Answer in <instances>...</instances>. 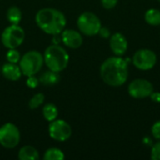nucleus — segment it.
Segmentation results:
<instances>
[{
  "label": "nucleus",
  "mask_w": 160,
  "mask_h": 160,
  "mask_svg": "<svg viewBox=\"0 0 160 160\" xmlns=\"http://www.w3.org/2000/svg\"><path fill=\"white\" fill-rule=\"evenodd\" d=\"M100 77L110 86L123 85L128 77V61L117 55L107 58L100 66Z\"/></svg>",
  "instance_id": "obj_1"
},
{
  "label": "nucleus",
  "mask_w": 160,
  "mask_h": 160,
  "mask_svg": "<svg viewBox=\"0 0 160 160\" xmlns=\"http://www.w3.org/2000/svg\"><path fill=\"white\" fill-rule=\"evenodd\" d=\"M37 25L46 34L57 36L65 29L67 19L64 13L56 8H44L39 9L35 17Z\"/></svg>",
  "instance_id": "obj_2"
},
{
  "label": "nucleus",
  "mask_w": 160,
  "mask_h": 160,
  "mask_svg": "<svg viewBox=\"0 0 160 160\" xmlns=\"http://www.w3.org/2000/svg\"><path fill=\"white\" fill-rule=\"evenodd\" d=\"M44 64L48 69L61 72L66 69L69 62V55L68 52L58 44L50 45L43 54Z\"/></svg>",
  "instance_id": "obj_3"
},
{
  "label": "nucleus",
  "mask_w": 160,
  "mask_h": 160,
  "mask_svg": "<svg viewBox=\"0 0 160 160\" xmlns=\"http://www.w3.org/2000/svg\"><path fill=\"white\" fill-rule=\"evenodd\" d=\"M44 65L43 54H41L38 51H29L25 52L19 62L20 68L22 70V75L28 77L32 75H36L40 71Z\"/></svg>",
  "instance_id": "obj_4"
},
{
  "label": "nucleus",
  "mask_w": 160,
  "mask_h": 160,
  "mask_svg": "<svg viewBox=\"0 0 160 160\" xmlns=\"http://www.w3.org/2000/svg\"><path fill=\"white\" fill-rule=\"evenodd\" d=\"M77 26L82 34L93 37L98 34L99 29L101 28V22L95 13L85 11L79 16L77 20Z\"/></svg>",
  "instance_id": "obj_5"
},
{
  "label": "nucleus",
  "mask_w": 160,
  "mask_h": 160,
  "mask_svg": "<svg viewBox=\"0 0 160 160\" xmlns=\"http://www.w3.org/2000/svg\"><path fill=\"white\" fill-rule=\"evenodd\" d=\"M24 30L19 24H10L1 34V42L7 49H16L24 40Z\"/></svg>",
  "instance_id": "obj_6"
},
{
  "label": "nucleus",
  "mask_w": 160,
  "mask_h": 160,
  "mask_svg": "<svg viewBox=\"0 0 160 160\" xmlns=\"http://www.w3.org/2000/svg\"><path fill=\"white\" fill-rule=\"evenodd\" d=\"M21 140L19 128L12 123H6L0 127V145L7 149L15 148Z\"/></svg>",
  "instance_id": "obj_7"
},
{
  "label": "nucleus",
  "mask_w": 160,
  "mask_h": 160,
  "mask_svg": "<svg viewBox=\"0 0 160 160\" xmlns=\"http://www.w3.org/2000/svg\"><path fill=\"white\" fill-rule=\"evenodd\" d=\"M48 131L50 137L52 140L60 142L68 141L72 134L70 125L67 121L62 119H55L50 122Z\"/></svg>",
  "instance_id": "obj_8"
},
{
  "label": "nucleus",
  "mask_w": 160,
  "mask_h": 160,
  "mask_svg": "<svg viewBox=\"0 0 160 160\" xmlns=\"http://www.w3.org/2000/svg\"><path fill=\"white\" fill-rule=\"evenodd\" d=\"M156 53L149 49H141L137 51L132 58L133 65L141 70H149L157 64Z\"/></svg>",
  "instance_id": "obj_9"
},
{
  "label": "nucleus",
  "mask_w": 160,
  "mask_h": 160,
  "mask_svg": "<svg viewBox=\"0 0 160 160\" xmlns=\"http://www.w3.org/2000/svg\"><path fill=\"white\" fill-rule=\"evenodd\" d=\"M128 91L129 96L134 98H145L150 97L154 92V86L147 80L135 79L129 83Z\"/></svg>",
  "instance_id": "obj_10"
},
{
  "label": "nucleus",
  "mask_w": 160,
  "mask_h": 160,
  "mask_svg": "<svg viewBox=\"0 0 160 160\" xmlns=\"http://www.w3.org/2000/svg\"><path fill=\"white\" fill-rule=\"evenodd\" d=\"M61 40L65 46L70 49H78L83 42L81 32L73 29H64L61 33Z\"/></svg>",
  "instance_id": "obj_11"
},
{
  "label": "nucleus",
  "mask_w": 160,
  "mask_h": 160,
  "mask_svg": "<svg viewBox=\"0 0 160 160\" xmlns=\"http://www.w3.org/2000/svg\"><path fill=\"white\" fill-rule=\"evenodd\" d=\"M128 40L126 37L121 33H114L110 38V47L112 52L117 55L121 56L126 53L128 50Z\"/></svg>",
  "instance_id": "obj_12"
},
{
  "label": "nucleus",
  "mask_w": 160,
  "mask_h": 160,
  "mask_svg": "<svg viewBox=\"0 0 160 160\" xmlns=\"http://www.w3.org/2000/svg\"><path fill=\"white\" fill-rule=\"evenodd\" d=\"M1 74L7 80L11 81V82L19 81L22 75L19 64H13V63H9V62L5 63L1 67Z\"/></svg>",
  "instance_id": "obj_13"
},
{
  "label": "nucleus",
  "mask_w": 160,
  "mask_h": 160,
  "mask_svg": "<svg viewBox=\"0 0 160 160\" xmlns=\"http://www.w3.org/2000/svg\"><path fill=\"white\" fill-rule=\"evenodd\" d=\"M39 82L43 85L46 86H53L55 84H57L60 81V75L59 72H55L52 70H47L45 72H43L39 78Z\"/></svg>",
  "instance_id": "obj_14"
},
{
  "label": "nucleus",
  "mask_w": 160,
  "mask_h": 160,
  "mask_svg": "<svg viewBox=\"0 0 160 160\" xmlns=\"http://www.w3.org/2000/svg\"><path fill=\"white\" fill-rule=\"evenodd\" d=\"M18 158L20 160L38 159V151L32 145H24L19 150Z\"/></svg>",
  "instance_id": "obj_15"
},
{
  "label": "nucleus",
  "mask_w": 160,
  "mask_h": 160,
  "mask_svg": "<svg viewBox=\"0 0 160 160\" xmlns=\"http://www.w3.org/2000/svg\"><path fill=\"white\" fill-rule=\"evenodd\" d=\"M22 10L18 7L12 6L8 9L7 20L9 22L10 24H19L22 21Z\"/></svg>",
  "instance_id": "obj_16"
},
{
  "label": "nucleus",
  "mask_w": 160,
  "mask_h": 160,
  "mask_svg": "<svg viewBox=\"0 0 160 160\" xmlns=\"http://www.w3.org/2000/svg\"><path fill=\"white\" fill-rule=\"evenodd\" d=\"M58 109L53 103H47L42 108V114L43 117L48 121L52 122L55 120L58 116Z\"/></svg>",
  "instance_id": "obj_17"
},
{
  "label": "nucleus",
  "mask_w": 160,
  "mask_h": 160,
  "mask_svg": "<svg viewBox=\"0 0 160 160\" xmlns=\"http://www.w3.org/2000/svg\"><path fill=\"white\" fill-rule=\"evenodd\" d=\"M145 22L154 26H158L160 24V10L157 8H150L146 11L144 15Z\"/></svg>",
  "instance_id": "obj_18"
},
{
  "label": "nucleus",
  "mask_w": 160,
  "mask_h": 160,
  "mask_svg": "<svg viewBox=\"0 0 160 160\" xmlns=\"http://www.w3.org/2000/svg\"><path fill=\"white\" fill-rule=\"evenodd\" d=\"M44 160H63L65 158V155L62 150L59 148L52 147L47 149L43 156Z\"/></svg>",
  "instance_id": "obj_19"
},
{
  "label": "nucleus",
  "mask_w": 160,
  "mask_h": 160,
  "mask_svg": "<svg viewBox=\"0 0 160 160\" xmlns=\"http://www.w3.org/2000/svg\"><path fill=\"white\" fill-rule=\"evenodd\" d=\"M45 100V96L42 93H38L35 94L29 100L28 102V106L31 110H36L38 109L39 106H41L43 104Z\"/></svg>",
  "instance_id": "obj_20"
},
{
  "label": "nucleus",
  "mask_w": 160,
  "mask_h": 160,
  "mask_svg": "<svg viewBox=\"0 0 160 160\" xmlns=\"http://www.w3.org/2000/svg\"><path fill=\"white\" fill-rule=\"evenodd\" d=\"M21 57H22V55H21L20 52L17 51L16 49H8V52L6 53V58H7L8 62L13 63V64H19Z\"/></svg>",
  "instance_id": "obj_21"
},
{
  "label": "nucleus",
  "mask_w": 160,
  "mask_h": 160,
  "mask_svg": "<svg viewBox=\"0 0 160 160\" xmlns=\"http://www.w3.org/2000/svg\"><path fill=\"white\" fill-rule=\"evenodd\" d=\"M27 87L31 88V89H35L38 87V85L39 84V80L35 76V75H32V76H28L27 79H26V82H25Z\"/></svg>",
  "instance_id": "obj_22"
},
{
  "label": "nucleus",
  "mask_w": 160,
  "mask_h": 160,
  "mask_svg": "<svg viewBox=\"0 0 160 160\" xmlns=\"http://www.w3.org/2000/svg\"><path fill=\"white\" fill-rule=\"evenodd\" d=\"M151 158L154 160H160V142L155 143L152 146Z\"/></svg>",
  "instance_id": "obj_23"
},
{
  "label": "nucleus",
  "mask_w": 160,
  "mask_h": 160,
  "mask_svg": "<svg viewBox=\"0 0 160 160\" xmlns=\"http://www.w3.org/2000/svg\"><path fill=\"white\" fill-rule=\"evenodd\" d=\"M152 135L155 139L160 140V121L156 122L152 127Z\"/></svg>",
  "instance_id": "obj_24"
},
{
  "label": "nucleus",
  "mask_w": 160,
  "mask_h": 160,
  "mask_svg": "<svg viewBox=\"0 0 160 160\" xmlns=\"http://www.w3.org/2000/svg\"><path fill=\"white\" fill-rule=\"evenodd\" d=\"M118 0H101V5L106 9H112L117 5Z\"/></svg>",
  "instance_id": "obj_25"
},
{
  "label": "nucleus",
  "mask_w": 160,
  "mask_h": 160,
  "mask_svg": "<svg viewBox=\"0 0 160 160\" xmlns=\"http://www.w3.org/2000/svg\"><path fill=\"white\" fill-rule=\"evenodd\" d=\"M98 35L101 37V38H107L111 36V32L110 30L107 28V27H102L99 29V32H98Z\"/></svg>",
  "instance_id": "obj_26"
},
{
  "label": "nucleus",
  "mask_w": 160,
  "mask_h": 160,
  "mask_svg": "<svg viewBox=\"0 0 160 160\" xmlns=\"http://www.w3.org/2000/svg\"><path fill=\"white\" fill-rule=\"evenodd\" d=\"M154 102H160V93L159 92H153L150 96Z\"/></svg>",
  "instance_id": "obj_27"
},
{
  "label": "nucleus",
  "mask_w": 160,
  "mask_h": 160,
  "mask_svg": "<svg viewBox=\"0 0 160 160\" xmlns=\"http://www.w3.org/2000/svg\"><path fill=\"white\" fill-rule=\"evenodd\" d=\"M0 74H1V68H0Z\"/></svg>",
  "instance_id": "obj_28"
},
{
  "label": "nucleus",
  "mask_w": 160,
  "mask_h": 160,
  "mask_svg": "<svg viewBox=\"0 0 160 160\" xmlns=\"http://www.w3.org/2000/svg\"><path fill=\"white\" fill-rule=\"evenodd\" d=\"M158 1H159V2H160V0H158Z\"/></svg>",
  "instance_id": "obj_29"
}]
</instances>
